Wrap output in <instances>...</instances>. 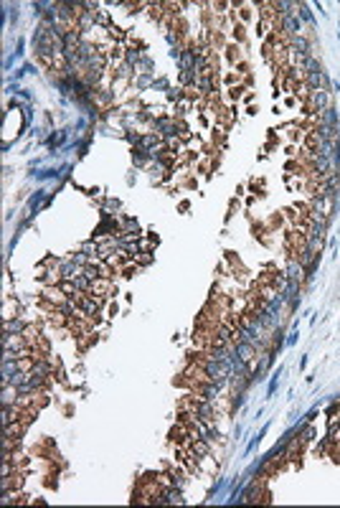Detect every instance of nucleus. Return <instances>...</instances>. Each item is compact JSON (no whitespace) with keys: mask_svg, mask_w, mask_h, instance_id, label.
<instances>
[{"mask_svg":"<svg viewBox=\"0 0 340 508\" xmlns=\"http://www.w3.org/2000/svg\"><path fill=\"white\" fill-rule=\"evenodd\" d=\"M188 450H190V452H193V455L201 460V457H206V455H209V442H206V440H201V437H198V440H190Z\"/></svg>","mask_w":340,"mask_h":508,"instance_id":"obj_1","label":"nucleus"},{"mask_svg":"<svg viewBox=\"0 0 340 508\" xmlns=\"http://www.w3.org/2000/svg\"><path fill=\"white\" fill-rule=\"evenodd\" d=\"M282 28H285V31H287L289 36H294V33L300 31V21H297V18H292V16H289V18H282Z\"/></svg>","mask_w":340,"mask_h":508,"instance_id":"obj_2","label":"nucleus"},{"mask_svg":"<svg viewBox=\"0 0 340 508\" xmlns=\"http://www.w3.org/2000/svg\"><path fill=\"white\" fill-rule=\"evenodd\" d=\"M328 440H330L333 445L340 442V422H333V424H330V429H328Z\"/></svg>","mask_w":340,"mask_h":508,"instance_id":"obj_3","label":"nucleus"},{"mask_svg":"<svg viewBox=\"0 0 340 508\" xmlns=\"http://www.w3.org/2000/svg\"><path fill=\"white\" fill-rule=\"evenodd\" d=\"M140 145H142V147H155V150H157V145H160V138H157V135H147V138H140Z\"/></svg>","mask_w":340,"mask_h":508,"instance_id":"obj_4","label":"nucleus"},{"mask_svg":"<svg viewBox=\"0 0 340 508\" xmlns=\"http://www.w3.org/2000/svg\"><path fill=\"white\" fill-rule=\"evenodd\" d=\"M21 331H23V325H21L18 320H8V323H5V333H8V336H13V333H21Z\"/></svg>","mask_w":340,"mask_h":508,"instance_id":"obj_5","label":"nucleus"},{"mask_svg":"<svg viewBox=\"0 0 340 508\" xmlns=\"http://www.w3.org/2000/svg\"><path fill=\"white\" fill-rule=\"evenodd\" d=\"M183 483H185V480H183V473H181V470H178V473H170V485H173V488H183Z\"/></svg>","mask_w":340,"mask_h":508,"instance_id":"obj_6","label":"nucleus"}]
</instances>
